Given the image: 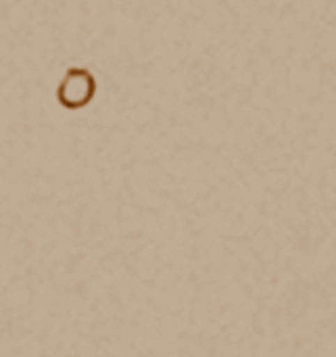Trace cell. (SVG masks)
I'll use <instances>...</instances> for the list:
<instances>
[{"mask_svg":"<svg viewBox=\"0 0 336 357\" xmlns=\"http://www.w3.org/2000/svg\"><path fill=\"white\" fill-rule=\"evenodd\" d=\"M94 77L88 71L73 69L65 75L61 88H59V100L67 109H79L90 102L94 96Z\"/></svg>","mask_w":336,"mask_h":357,"instance_id":"6da1fadb","label":"cell"}]
</instances>
